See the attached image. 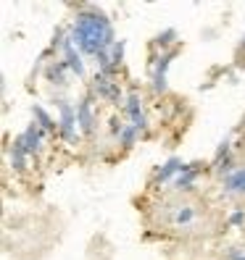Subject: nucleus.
Listing matches in <instances>:
<instances>
[{"mask_svg":"<svg viewBox=\"0 0 245 260\" xmlns=\"http://www.w3.org/2000/svg\"><path fill=\"white\" fill-rule=\"evenodd\" d=\"M74 42L85 53H103L111 45V24L100 13H82L74 21Z\"/></svg>","mask_w":245,"mask_h":260,"instance_id":"obj_1","label":"nucleus"},{"mask_svg":"<svg viewBox=\"0 0 245 260\" xmlns=\"http://www.w3.org/2000/svg\"><path fill=\"white\" fill-rule=\"evenodd\" d=\"M227 189L235 192V194H242L245 192V168H240V171H235L232 176L227 179Z\"/></svg>","mask_w":245,"mask_h":260,"instance_id":"obj_2","label":"nucleus"}]
</instances>
